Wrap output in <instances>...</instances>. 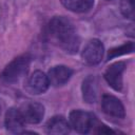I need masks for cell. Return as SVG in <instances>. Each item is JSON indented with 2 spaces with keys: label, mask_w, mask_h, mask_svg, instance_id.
I'll use <instances>...</instances> for the list:
<instances>
[{
  "label": "cell",
  "mask_w": 135,
  "mask_h": 135,
  "mask_svg": "<svg viewBox=\"0 0 135 135\" xmlns=\"http://www.w3.org/2000/svg\"><path fill=\"white\" fill-rule=\"evenodd\" d=\"M50 81L47 75L41 71H35L26 81V90L32 94H42L47 91Z\"/></svg>",
  "instance_id": "cell-6"
},
{
  "label": "cell",
  "mask_w": 135,
  "mask_h": 135,
  "mask_svg": "<svg viewBox=\"0 0 135 135\" xmlns=\"http://www.w3.org/2000/svg\"><path fill=\"white\" fill-rule=\"evenodd\" d=\"M31 57L25 54L13 59L1 72L0 79L5 83H14L24 77L28 71Z\"/></svg>",
  "instance_id": "cell-2"
},
{
  "label": "cell",
  "mask_w": 135,
  "mask_h": 135,
  "mask_svg": "<svg viewBox=\"0 0 135 135\" xmlns=\"http://www.w3.org/2000/svg\"><path fill=\"white\" fill-rule=\"evenodd\" d=\"M103 53H104V47L102 42L98 39H92L84 46L81 56L86 64L95 65L101 61L103 57Z\"/></svg>",
  "instance_id": "cell-4"
},
{
  "label": "cell",
  "mask_w": 135,
  "mask_h": 135,
  "mask_svg": "<svg viewBox=\"0 0 135 135\" xmlns=\"http://www.w3.org/2000/svg\"><path fill=\"white\" fill-rule=\"evenodd\" d=\"M73 71L65 65H55L53 66L49 73H47V78L50 81V84L54 86H60L65 84L70 78L72 77Z\"/></svg>",
  "instance_id": "cell-10"
},
{
  "label": "cell",
  "mask_w": 135,
  "mask_h": 135,
  "mask_svg": "<svg viewBox=\"0 0 135 135\" xmlns=\"http://www.w3.org/2000/svg\"><path fill=\"white\" fill-rule=\"evenodd\" d=\"M133 51H134V45L132 42L120 45L118 47L112 49L109 52V59H112V58H115V57H118V56H121V55H124L128 53H132Z\"/></svg>",
  "instance_id": "cell-14"
},
{
  "label": "cell",
  "mask_w": 135,
  "mask_h": 135,
  "mask_svg": "<svg viewBox=\"0 0 135 135\" xmlns=\"http://www.w3.org/2000/svg\"><path fill=\"white\" fill-rule=\"evenodd\" d=\"M60 1L65 8L74 13L89 12L94 5V0H60Z\"/></svg>",
  "instance_id": "cell-13"
},
{
  "label": "cell",
  "mask_w": 135,
  "mask_h": 135,
  "mask_svg": "<svg viewBox=\"0 0 135 135\" xmlns=\"http://www.w3.org/2000/svg\"><path fill=\"white\" fill-rule=\"evenodd\" d=\"M24 121L27 123H39L44 116V108L41 103L35 101H28L20 109Z\"/></svg>",
  "instance_id": "cell-7"
},
{
  "label": "cell",
  "mask_w": 135,
  "mask_h": 135,
  "mask_svg": "<svg viewBox=\"0 0 135 135\" xmlns=\"http://www.w3.org/2000/svg\"><path fill=\"white\" fill-rule=\"evenodd\" d=\"M82 96L84 101L88 103H93L97 99L98 94V81L93 75L88 76L82 82Z\"/></svg>",
  "instance_id": "cell-12"
},
{
  "label": "cell",
  "mask_w": 135,
  "mask_h": 135,
  "mask_svg": "<svg viewBox=\"0 0 135 135\" xmlns=\"http://www.w3.org/2000/svg\"><path fill=\"white\" fill-rule=\"evenodd\" d=\"M101 107L103 112L110 116L117 118H123L126 116L123 104L118 98L112 95H103L101 99Z\"/></svg>",
  "instance_id": "cell-8"
},
{
  "label": "cell",
  "mask_w": 135,
  "mask_h": 135,
  "mask_svg": "<svg viewBox=\"0 0 135 135\" xmlns=\"http://www.w3.org/2000/svg\"><path fill=\"white\" fill-rule=\"evenodd\" d=\"M1 110H2V108H1V103H0V114H1Z\"/></svg>",
  "instance_id": "cell-16"
},
{
  "label": "cell",
  "mask_w": 135,
  "mask_h": 135,
  "mask_svg": "<svg viewBox=\"0 0 135 135\" xmlns=\"http://www.w3.org/2000/svg\"><path fill=\"white\" fill-rule=\"evenodd\" d=\"M4 123L7 131L12 133H22V129L24 127L25 121L19 109L11 108L5 114Z\"/></svg>",
  "instance_id": "cell-9"
},
{
  "label": "cell",
  "mask_w": 135,
  "mask_h": 135,
  "mask_svg": "<svg viewBox=\"0 0 135 135\" xmlns=\"http://www.w3.org/2000/svg\"><path fill=\"white\" fill-rule=\"evenodd\" d=\"M124 69L126 63L117 61L111 64L104 72V79L115 91H121L122 89V73Z\"/></svg>",
  "instance_id": "cell-5"
},
{
  "label": "cell",
  "mask_w": 135,
  "mask_h": 135,
  "mask_svg": "<svg viewBox=\"0 0 135 135\" xmlns=\"http://www.w3.org/2000/svg\"><path fill=\"white\" fill-rule=\"evenodd\" d=\"M45 132L47 134H55V135L68 134L70 132V123L61 115L54 116L46 122Z\"/></svg>",
  "instance_id": "cell-11"
},
{
  "label": "cell",
  "mask_w": 135,
  "mask_h": 135,
  "mask_svg": "<svg viewBox=\"0 0 135 135\" xmlns=\"http://www.w3.org/2000/svg\"><path fill=\"white\" fill-rule=\"evenodd\" d=\"M47 37L66 53L75 54L79 47V38L72 22L63 16H56L47 24Z\"/></svg>",
  "instance_id": "cell-1"
},
{
  "label": "cell",
  "mask_w": 135,
  "mask_h": 135,
  "mask_svg": "<svg viewBox=\"0 0 135 135\" xmlns=\"http://www.w3.org/2000/svg\"><path fill=\"white\" fill-rule=\"evenodd\" d=\"M120 12L126 18L134 19V0H121Z\"/></svg>",
  "instance_id": "cell-15"
},
{
  "label": "cell",
  "mask_w": 135,
  "mask_h": 135,
  "mask_svg": "<svg viewBox=\"0 0 135 135\" xmlns=\"http://www.w3.org/2000/svg\"><path fill=\"white\" fill-rule=\"evenodd\" d=\"M97 122L98 121L93 114L82 110H74L70 114V127L78 133H91L94 131Z\"/></svg>",
  "instance_id": "cell-3"
}]
</instances>
